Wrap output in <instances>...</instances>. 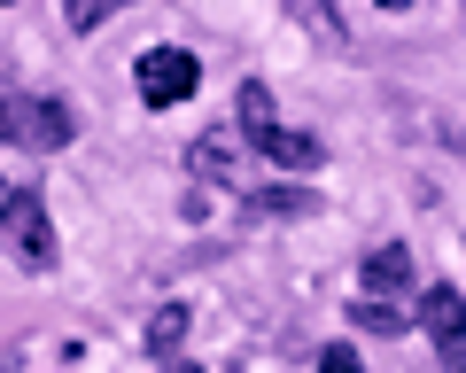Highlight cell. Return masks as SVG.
Returning a JSON list of instances; mask_svg holds the SVG:
<instances>
[{
	"label": "cell",
	"instance_id": "1",
	"mask_svg": "<svg viewBox=\"0 0 466 373\" xmlns=\"http://www.w3.org/2000/svg\"><path fill=\"white\" fill-rule=\"evenodd\" d=\"M233 117H241V140H249L257 156H272L280 171H319V156H327L311 133H296V125L280 117V102H272L265 78H249L241 94H233Z\"/></svg>",
	"mask_w": 466,
	"mask_h": 373
},
{
	"label": "cell",
	"instance_id": "2",
	"mask_svg": "<svg viewBox=\"0 0 466 373\" xmlns=\"http://www.w3.org/2000/svg\"><path fill=\"white\" fill-rule=\"evenodd\" d=\"M0 234H8V257H16L24 272H47L55 265V218H47V195H39V186H8Z\"/></svg>",
	"mask_w": 466,
	"mask_h": 373
},
{
	"label": "cell",
	"instance_id": "3",
	"mask_svg": "<svg viewBox=\"0 0 466 373\" xmlns=\"http://www.w3.org/2000/svg\"><path fill=\"white\" fill-rule=\"evenodd\" d=\"M8 140L55 156V148H70V140H78V117H70L63 94H8Z\"/></svg>",
	"mask_w": 466,
	"mask_h": 373
},
{
	"label": "cell",
	"instance_id": "4",
	"mask_svg": "<svg viewBox=\"0 0 466 373\" xmlns=\"http://www.w3.org/2000/svg\"><path fill=\"white\" fill-rule=\"evenodd\" d=\"M133 78H140V102L148 109H171V102H187V94L202 86V63L187 47H148L133 63Z\"/></svg>",
	"mask_w": 466,
	"mask_h": 373
},
{
	"label": "cell",
	"instance_id": "5",
	"mask_svg": "<svg viewBox=\"0 0 466 373\" xmlns=\"http://www.w3.org/2000/svg\"><path fill=\"white\" fill-rule=\"evenodd\" d=\"M420 327H428V342L443 350V366H451V373H466V296L435 280V288L420 296Z\"/></svg>",
	"mask_w": 466,
	"mask_h": 373
},
{
	"label": "cell",
	"instance_id": "6",
	"mask_svg": "<svg viewBox=\"0 0 466 373\" xmlns=\"http://www.w3.org/2000/svg\"><path fill=\"white\" fill-rule=\"evenodd\" d=\"M241 125H210V133L187 140V171H195L202 186H241Z\"/></svg>",
	"mask_w": 466,
	"mask_h": 373
},
{
	"label": "cell",
	"instance_id": "7",
	"mask_svg": "<svg viewBox=\"0 0 466 373\" xmlns=\"http://www.w3.org/2000/svg\"><path fill=\"white\" fill-rule=\"evenodd\" d=\"M358 280H366V296H397L404 280H412V257H404V241H381V249H366Z\"/></svg>",
	"mask_w": 466,
	"mask_h": 373
},
{
	"label": "cell",
	"instance_id": "8",
	"mask_svg": "<svg viewBox=\"0 0 466 373\" xmlns=\"http://www.w3.org/2000/svg\"><path fill=\"white\" fill-rule=\"evenodd\" d=\"M350 319L366 327V335H412V311H404L397 296H358V304H350Z\"/></svg>",
	"mask_w": 466,
	"mask_h": 373
},
{
	"label": "cell",
	"instance_id": "9",
	"mask_svg": "<svg viewBox=\"0 0 466 373\" xmlns=\"http://www.w3.org/2000/svg\"><path fill=\"white\" fill-rule=\"evenodd\" d=\"M187 327H195V311H187V304H164V311L148 319V358H171V350L187 342Z\"/></svg>",
	"mask_w": 466,
	"mask_h": 373
},
{
	"label": "cell",
	"instance_id": "10",
	"mask_svg": "<svg viewBox=\"0 0 466 373\" xmlns=\"http://www.w3.org/2000/svg\"><path fill=\"white\" fill-rule=\"evenodd\" d=\"M249 210H265V218H303V210H311V186H257Z\"/></svg>",
	"mask_w": 466,
	"mask_h": 373
},
{
	"label": "cell",
	"instance_id": "11",
	"mask_svg": "<svg viewBox=\"0 0 466 373\" xmlns=\"http://www.w3.org/2000/svg\"><path fill=\"white\" fill-rule=\"evenodd\" d=\"M125 0H63V24L70 32H101V16H116Z\"/></svg>",
	"mask_w": 466,
	"mask_h": 373
},
{
	"label": "cell",
	"instance_id": "12",
	"mask_svg": "<svg viewBox=\"0 0 466 373\" xmlns=\"http://www.w3.org/2000/svg\"><path fill=\"white\" fill-rule=\"evenodd\" d=\"M288 8H296V16L311 24V32H327V39H342V8H334V0H288Z\"/></svg>",
	"mask_w": 466,
	"mask_h": 373
},
{
	"label": "cell",
	"instance_id": "13",
	"mask_svg": "<svg viewBox=\"0 0 466 373\" xmlns=\"http://www.w3.org/2000/svg\"><path fill=\"white\" fill-rule=\"evenodd\" d=\"M319 373H366V358L350 350V342H327V350H319Z\"/></svg>",
	"mask_w": 466,
	"mask_h": 373
},
{
	"label": "cell",
	"instance_id": "14",
	"mask_svg": "<svg viewBox=\"0 0 466 373\" xmlns=\"http://www.w3.org/2000/svg\"><path fill=\"white\" fill-rule=\"evenodd\" d=\"M164 373H202V366H195V358H164Z\"/></svg>",
	"mask_w": 466,
	"mask_h": 373
},
{
	"label": "cell",
	"instance_id": "15",
	"mask_svg": "<svg viewBox=\"0 0 466 373\" xmlns=\"http://www.w3.org/2000/svg\"><path fill=\"white\" fill-rule=\"evenodd\" d=\"M0 203H8V179H0Z\"/></svg>",
	"mask_w": 466,
	"mask_h": 373
},
{
	"label": "cell",
	"instance_id": "16",
	"mask_svg": "<svg viewBox=\"0 0 466 373\" xmlns=\"http://www.w3.org/2000/svg\"><path fill=\"white\" fill-rule=\"evenodd\" d=\"M381 8H397V0H381Z\"/></svg>",
	"mask_w": 466,
	"mask_h": 373
},
{
	"label": "cell",
	"instance_id": "17",
	"mask_svg": "<svg viewBox=\"0 0 466 373\" xmlns=\"http://www.w3.org/2000/svg\"><path fill=\"white\" fill-rule=\"evenodd\" d=\"M0 8H8V0H0Z\"/></svg>",
	"mask_w": 466,
	"mask_h": 373
}]
</instances>
